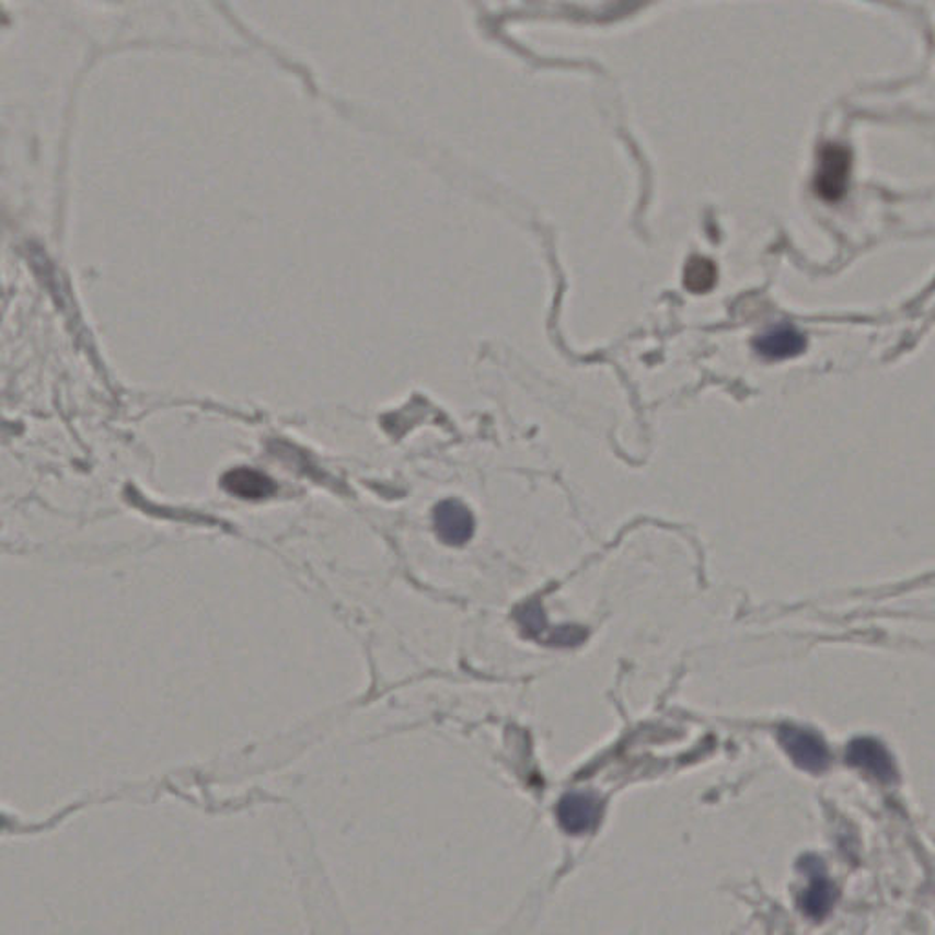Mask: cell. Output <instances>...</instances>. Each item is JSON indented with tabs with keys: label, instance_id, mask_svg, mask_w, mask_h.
<instances>
[{
	"label": "cell",
	"instance_id": "9",
	"mask_svg": "<svg viewBox=\"0 0 935 935\" xmlns=\"http://www.w3.org/2000/svg\"><path fill=\"white\" fill-rule=\"evenodd\" d=\"M716 278V270L707 259H694L689 264L685 270V284L693 291H705L713 286Z\"/></svg>",
	"mask_w": 935,
	"mask_h": 935
},
{
	"label": "cell",
	"instance_id": "8",
	"mask_svg": "<svg viewBox=\"0 0 935 935\" xmlns=\"http://www.w3.org/2000/svg\"><path fill=\"white\" fill-rule=\"evenodd\" d=\"M223 486L234 496L245 497V499H262L270 496L275 490L269 477L247 468H238L231 474H227Z\"/></svg>",
	"mask_w": 935,
	"mask_h": 935
},
{
	"label": "cell",
	"instance_id": "7",
	"mask_svg": "<svg viewBox=\"0 0 935 935\" xmlns=\"http://www.w3.org/2000/svg\"><path fill=\"white\" fill-rule=\"evenodd\" d=\"M754 347L767 358H787L798 355L806 347L804 336L793 325L782 324L771 327L757 336Z\"/></svg>",
	"mask_w": 935,
	"mask_h": 935
},
{
	"label": "cell",
	"instance_id": "3",
	"mask_svg": "<svg viewBox=\"0 0 935 935\" xmlns=\"http://www.w3.org/2000/svg\"><path fill=\"white\" fill-rule=\"evenodd\" d=\"M846 762L882 784H893L899 778L896 760L885 743L875 738L861 737L847 743Z\"/></svg>",
	"mask_w": 935,
	"mask_h": 935
},
{
	"label": "cell",
	"instance_id": "4",
	"mask_svg": "<svg viewBox=\"0 0 935 935\" xmlns=\"http://www.w3.org/2000/svg\"><path fill=\"white\" fill-rule=\"evenodd\" d=\"M803 866L808 871L809 886L803 891L800 908L809 919L822 921L831 912V908L835 907L839 893H836L835 885L826 874L820 858L806 857L803 861Z\"/></svg>",
	"mask_w": 935,
	"mask_h": 935
},
{
	"label": "cell",
	"instance_id": "2",
	"mask_svg": "<svg viewBox=\"0 0 935 935\" xmlns=\"http://www.w3.org/2000/svg\"><path fill=\"white\" fill-rule=\"evenodd\" d=\"M850 171H852V154L844 145H822L817 174H815V191L830 201L842 198L846 193Z\"/></svg>",
	"mask_w": 935,
	"mask_h": 935
},
{
	"label": "cell",
	"instance_id": "6",
	"mask_svg": "<svg viewBox=\"0 0 935 935\" xmlns=\"http://www.w3.org/2000/svg\"><path fill=\"white\" fill-rule=\"evenodd\" d=\"M435 529L446 545H464L474 534V516L462 503H440L435 508Z\"/></svg>",
	"mask_w": 935,
	"mask_h": 935
},
{
	"label": "cell",
	"instance_id": "1",
	"mask_svg": "<svg viewBox=\"0 0 935 935\" xmlns=\"http://www.w3.org/2000/svg\"><path fill=\"white\" fill-rule=\"evenodd\" d=\"M778 742L793 764L808 773H822L830 765V749L819 732L786 724L778 729Z\"/></svg>",
	"mask_w": 935,
	"mask_h": 935
},
{
	"label": "cell",
	"instance_id": "5",
	"mask_svg": "<svg viewBox=\"0 0 935 935\" xmlns=\"http://www.w3.org/2000/svg\"><path fill=\"white\" fill-rule=\"evenodd\" d=\"M601 804L589 793H570L557 806V819L570 835H584L600 822Z\"/></svg>",
	"mask_w": 935,
	"mask_h": 935
}]
</instances>
